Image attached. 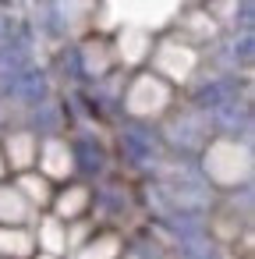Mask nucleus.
<instances>
[{
    "label": "nucleus",
    "instance_id": "obj_19",
    "mask_svg": "<svg viewBox=\"0 0 255 259\" xmlns=\"http://www.w3.org/2000/svg\"><path fill=\"white\" fill-rule=\"evenodd\" d=\"M32 227H0V259H32Z\"/></svg>",
    "mask_w": 255,
    "mask_h": 259
},
{
    "label": "nucleus",
    "instance_id": "obj_11",
    "mask_svg": "<svg viewBox=\"0 0 255 259\" xmlns=\"http://www.w3.org/2000/svg\"><path fill=\"white\" fill-rule=\"evenodd\" d=\"M0 153H4L8 174L32 170V167H36V153H39V139H36L29 128H15V132L4 135V142H0Z\"/></svg>",
    "mask_w": 255,
    "mask_h": 259
},
{
    "label": "nucleus",
    "instance_id": "obj_2",
    "mask_svg": "<svg viewBox=\"0 0 255 259\" xmlns=\"http://www.w3.org/2000/svg\"><path fill=\"white\" fill-rule=\"evenodd\" d=\"M209 185L220 188H237L248 181V142L244 139H223L213 135L209 146L202 149V167Z\"/></svg>",
    "mask_w": 255,
    "mask_h": 259
},
{
    "label": "nucleus",
    "instance_id": "obj_14",
    "mask_svg": "<svg viewBox=\"0 0 255 259\" xmlns=\"http://www.w3.org/2000/svg\"><path fill=\"white\" fill-rule=\"evenodd\" d=\"M39 213L25 202L15 181H0V227H32Z\"/></svg>",
    "mask_w": 255,
    "mask_h": 259
},
{
    "label": "nucleus",
    "instance_id": "obj_8",
    "mask_svg": "<svg viewBox=\"0 0 255 259\" xmlns=\"http://www.w3.org/2000/svg\"><path fill=\"white\" fill-rule=\"evenodd\" d=\"M4 93L15 107H22L29 114V110H36L39 103H46L54 96V85H50V75L43 68H25L11 85H4Z\"/></svg>",
    "mask_w": 255,
    "mask_h": 259
},
{
    "label": "nucleus",
    "instance_id": "obj_18",
    "mask_svg": "<svg viewBox=\"0 0 255 259\" xmlns=\"http://www.w3.org/2000/svg\"><path fill=\"white\" fill-rule=\"evenodd\" d=\"M121 252H124V241H121V234L117 231H99L96 227V234L85 241V245H78L75 252H71V259H121Z\"/></svg>",
    "mask_w": 255,
    "mask_h": 259
},
{
    "label": "nucleus",
    "instance_id": "obj_12",
    "mask_svg": "<svg viewBox=\"0 0 255 259\" xmlns=\"http://www.w3.org/2000/svg\"><path fill=\"white\" fill-rule=\"evenodd\" d=\"M36 170L54 181L64 185L75 170H71V153H68V139H39V153H36Z\"/></svg>",
    "mask_w": 255,
    "mask_h": 259
},
{
    "label": "nucleus",
    "instance_id": "obj_3",
    "mask_svg": "<svg viewBox=\"0 0 255 259\" xmlns=\"http://www.w3.org/2000/svg\"><path fill=\"white\" fill-rule=\"evenodd\" d=\"M117 153L131 170H142V174H156L167 163V146H163L156 124H149V121L128 117L117 132Z\"/></svg>",
    "mask_w": 255,
    "mask_h": 259
},
{
    "label": "nucleus",
    "instance_id": "obj_6",
    "mask_svg": "<svg viewBox=\"0 0 255 259\" xmlns=\"http://www.w3.org/2000/svg\"><path fill=\"white\" fill-rule=\"evenodd\" d=\"M68 153H71V170L78 178H89V181H103L110 174V163H114V153L110 146L96 135V132H75L68 139Z\"/></svg>",
    "mask_w": 255,
    "mask_h": 259
},
{
    "label": "nucleus",
    "instance_id": "obj_13",
    "mask_svg": "<svg viewBox=\"0 0 255 259\" xmlns=\"http://www.w3.org/2000/svg\"><path fill=\"white\" fill-rule=\"evenodd\" d=\"M32 241H36V252H46V255H68V224L57 220L54 213H39L32 220Z\"/></svg>",
    "mask_w": 255,
    "mask_h": 259
},
{
    "label": "nucleus",
    "instance_id": "obj_21",
    "mask_svg": "<svg viewBox=\"0 0 255 259\" xmlns=\"http://www.w3.org/2000/svg\"><path fill=\"white\" fill-rule=\"evenodd\" d=\"M131 259H135V255H131Z\"/></svg>",
    "mask_w": 255,
    "mask_h": 259
},
{
    "label": "nucleus",
    "instance_id": "obj_15",
    "mask_svg": "<svg viewBox=\"0 0 255 259\" xmlns=\"http://www.w3.org/2000/svg\"><path fill=\"white\" fill-rule=\"evenodd\" d=\"M64 128H68V114L61 103H54V96L36 110H29V132L36 139H64Z\"/></svg>",
    "mask_w": 255,
    "mask_h": 259
},
{
    "label": "nucleus",
    "instance_id": "obj_9",
    "mask_svg": "<svg viewBox=\"0 0 255 259\" xmlns=\"http://www.w3.org/2000/svg\"><path fill=\"white\" fill-rule=\"evenodd\" d=\"M128 209H131V195H128V188H121L117 181H99V188H92V206H89V213H92V220L107 224V231L117 227Z\"/></svg>",
    "mask_w": 255,
    "mask_h": 259
},
{
    "label": "nucleus",
    "instance_id": "obj_1",
    "mask_svg": "<svg viewBox=\"0 0 255 259\" xmlns=\"http://www.w3.org/2000/svg\"><path fill=\"white\" fill-rule=\"evenodd\" d=\"M156 132H160L167 153H174V156H181V160H188V156H202V149H206L209 139H213V124H209V117L198 114V110L188 107V103L170 107V110L163 114V124H156Z\"/></svg>",
    "mask_w": 255,
    "mask_h": 259
},
{
    "label": "nucleus",
    "instance_id": "obj_17",
    "mask_svg": "<svg viewBox=\"0 0 255 259\" xmlns=\"http://www.w3.org/2000/svg\"><path fill=\"white\" fill-rule=\"evenodd\" d=\"M11 181H15V188L25 195V202H29L36 213H46V209H50V199H54V188H57V185H54V181H46L36 167H32V170L15 174Z\"/></svg>",
    "mask_w": 255,
    "mask_h": 259
},
{
    "label": "nucleus",
    "instance_id": "obj_5",
    "mask_svg": "<svg viewBox=\"0 0 255 259\" xmlns=\"http://www.w3.org/2000/svg\"><path fill=\"white\" fill-rule=\"evenodd\" d=\"M149 71L156 78H163L170 89H177V85L191 82V75L198 71V47L184 43L181 36H163L160 43H152Z\"/></svg>",
    "mask_w": 255,
    "mask_h": 259
},
{
    "label": "nucleus",
    "instance_id": "obj_7",
    "mask_svg": "<svg viewBox=\"0 0 255 259\" xmlns=\"http://www.w3.org/2000/svg\"><path fill=\"white\" fill-rule=\"evenodd\" d=\"M230 100H237V78H230V75H202L188 93V107H195L206 117L216 114L220 107H227Z\"/></svg>",
    "mask_w": 255,
    "mask_h": 259
},
{
    "label": "nucleus",
    "instance_id": "obj_4",
    "mask_svg": "<svg viewBox=\"0 0 255 259\" xmlns=\"http://www.w3.org/2000/svg\"><path fill=\"white\" fill-rule=\"evenodd\" d=\"M170 107H174V89H170L163 78H156L149 68L138 71V75L124 85L121 110H124L131 121H149V124H152V117H163Z\"/></svg>",
    "mask_w": 255,
    "mask_h": 259
},
{
    "label": "nucleus",
    "instance_id": "obj_10",
    "mask_svg": "<svg viewBox=\"0 0 255 259\" xmlns=\"http://www.w3.org/2000/svg\"><path fill=\"white\" fill-rule=\"evenodd\" d=\"M89 206H92V188L85 181H64L61 188H54V199H50V209L57 220L71 224V220H82L89 217Z\"/></svg>",
    "mask_w": 255,
    "mask_h": 259
},
{
    "label": "nucleus",
    "instance_id": "obj_20",
    "mask_svg": "<svg viewBox=\"0 0 255 259\" xmlns=\"http://www.w3.org/2000/svg\"><path fill=\"white\" fill-rule=\"evenodd\" d=\"M0 181H8V163H4V153H0Z\"/></svg>",
    "mask_w": 255,
    "mask_h": 259
},
{
    "label": "nucleus",
    "instance_id": "obj_16",
    "mask_svg": "<svg viewBox=\"0 0 255 259\" xmlns=\"http://www.w3.org/2000/svg\"><path fill=\"white\" fill-rule=\"evenodd\" d=\"M25 68H32L29 43H25V39H18V36L0 39V85H11Z\"/></svg>",
    "mask_w": 255,
    "mask_h": 259
}]
</instances>
